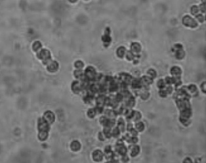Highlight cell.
<instances>
[{
	"label": "cell",
	"instance_id": "cell-16",
	"mask_svg": "<svg viewBox=\"0 0 206 163\" xmlns=\"http://www.w3.org/2000/svg\"><path fill=\"white\" fill-rule=\"evenodd\" d=\"M80 148H81V145L78 141H73L72 142V144H71V149H72V150L73 151H79L80 150Z\"/></svg>",
	"mask_w": 206,
	"mask_h": 163
},
{
	"label": "cell",
	"instance_id": "cell-11",
	"mask_svg": "<svg viewBox=\"0 0 206 163\" xmlns=\"http://www.w3.org/2000/svg\"><path fill=\"white\" fill-rule=\"evenodd\" d=\"M182 70L180 67L178 66H174L171 69L170 74L173 77H177V76H181L182 75Z\"/></svg>",
	"mask_w": 206,
	"mask_h": 163
},
{
	"label": "cell",
	"instance_id": "cell-31",
	"mask_svg": "<svg viewBox=\"0 0 206 163\" xmlns=\"http://www.w3.org/2000/svg\"><path fill=\"white\" fill-rule=\"evenodd\" d=\"M199 10H200L202 13H205V2L204 3H202L199 6Z\"/></svg>",
	"mask_w": 206,
	"mask_h": 163
},
{
	"label": "cell",
	"instance_id": "cell-26",
	"mask_svg": "<svg viewBox=\"0 0 206 163\" xmlns=\"http://www.w3.org/2000/svg\"><path fill=\"white\" fill-rule=\"evenodd\" d=\"M96 111H95L94 108L89 109L88 112V117H89V118H94L95 117V115H96Z\"/></svg>",
	"mask_w": 206,
	"mask_h": 163
},
{
	"label": "cell",
	"instance_id": "cell-34",
	"mask_svg": "<svg viewBox=\"0 0 206 163\" xmlns=\"http://www.w3.org/2000/svg\"><path fill=\"white\" fill-rule=\"evenodd\" d=\"M86 1H87V0H86Z\"/></svg>",
	"mask_w": 206,
	"mask_h": 163
},
{
	"label": "cell",
	"instance_id": "cell-27",
	"mask_svg": "<svg viewBox=\"0 0 206 163\" xmlns=\"http://www.w3.org/2000/svg\"><path fill=\"white\" fill-rule=\"evenodd\" d=\"M191 13L193 14V15H197V14L199 13V7L197 6H192L191 9Z\"/></svg>",
	"mask_w": 206,
	"mask_h": 163
},
{
	"label": "cell",
	"instance_id": "cell-33",
	"mask_svg": "<svg viewBox=\"0 0 206 163\" xmlns=\"http://www.w3.org/2000/svg\"><path fill=\"white\" fill-rule=\"evenodd\" d=\"M68 1H70V2H71V3H76V2H77V1H78V0H68Z\"/></svg>",
	"mask_w": 206,
	"mask_h": 163
},
{
	"label": "cell",
	"instance_id": "cell-9",
	"mask_svg": "<svg viewBox=\"0 0 206 163\" xmlns=\"http://www.w3.org/2000/svg\"><path fill=\"white\" fill-rule=\"evenodd\" d=\"M140 79L143 87L150 86V85H152L153 83L154 79L149 77L148 75H144L143 76V77H142Z\"/></svg>",
	"mask_w": 206,
	"mask_h": 163
},
{
	"label": "cell",
	"instance_id": "cell-7",
	"mask_svg": "<svg viewBox=\"0 0 206 163\" xmlns=\"http://www.w3.org/2000/svg\"><path fill=\"white\" fill-rule=\"evenodd\" d=\"M187 89L192 97H197L199 95L198 87L195 84H190L189 85L186 86Z\"/></svg>",
	"mask_w": 206,
	"mask_h": 163
},
{
	"label": "cell",
	"instance_id": "cell-1",
	"mask_svg": "<svg viewBox=\"0 0 206 163\" xmlns=\"http://www.w3.org/2000/svg\"><path fill=\"white\" fill-rule=\"evenodd\" d=\"M173 52L174 57L178 60H182L185 56V52L183 47L181 44H176L173 46Z\"/></svg>",
	"mask_w": 206,
	"mask_h": 163
},
{
	"label": "cell",
	"instance_id": "cell-24",
	"mask_svg": "<svg viewBox=\"0 0 206 163\" xmlns=\"http://www.w3.org/2000/svg\"><path fill=\"white\" fill-rule=\"evenodd\" d=\"M41 47H42V45H41V43L39 42V41H36V42L34 43L32 46V49H34V51L37 52L38 51H39L41 49Z\"/></svg>",
	"mask_w": 206,
	"mask_h": 163
},
{
	"label": "cell",
	"instance_id": "cell-8",
	"mask_svg": "<svg viewBox=\"0 0 206 163\" xmlns=\"http://www.w3.org/2000/svg\"><path fill=\"white\" fill-rule=\"evenodd\" d=\"M142 50V47L138 42H135L132 43L130 46V51L134 54L135 55L139 54Z\"/></svg>",
	"mask_w": 206,
	"mask_h": 163
},
{
	"label": "cell",
	"instance_id": "cell-28",
	"mask_svg": "<svg viewBox=\"0 0 206 163\" xmlns=\"http://www.w3.org/2000/svg\"><path fill=\"white\" fill-rule=\"evenodd\" d=\"M120 160L122 161V162H129V160H130V158H129V155H128V154H126V155H124V156H120Z\"/></svg>",
	"mask_w": 206,
	"mask_h": 163
},
{
	"label": "cell",
	"instance_id": "cell-5",
	"mask_svg": "<svg viewBox=\"0 0 206 163\" xmlns=\"http://www.w3.org/2000/svg\"><path fill=\"white\" fill-rule=\"evenodd\" d=\"M130 85L132 86L133 89L135 90H140L143 87V85L142 82L140 78H135V79H133L131 81Z\"/></svg>",
	"mask_w": 206,
	"mask_h": 163
},
{
	"label": "cell",
	"instance_id": "cell-30",
	"mask_svg": "<svg viewBox=\"0 0 206 163\" xmlns=\"http://www.w3.org/2000/svg\"><path fill=\"white\" fill-rule=\"evenodd\" d=\"M200 88L202 92V93H204V94H205V81H204L202 83V84L200 85Z\"/></svg>",
	"mask_w": 206,
	"mask_h": 163
},
{
	"label": "cell",
	"instance_id": "cell-2",
	"mask_svg": "<svg viewBox=\"0 0 206 163\" xmlns=\"http://www.w3.org/2000/svg\"><path fill=\"white\" fill-rule=\"evenodd\" d=\"M97 74L95 69L93 67H88L84 72V79L88 80H94L96 79Z\"/></svg>",
	"mask_w": 206,
	"mask_h": 163
},
{
	"label": "cell",
	"instance_id": "cell-29",
	"mask_svg": "<svg viewBox=\"0 0 206 163\" xmlns=\"http://www.w3.org/2000/svg\"><path fill=\"white\" fill-rule=\"evenodd\" d=\"M195 18H196V19L197 20L199 21V22H203L204 21V20H205V18H204V16L202 15H199V14H197V15H195Z\"/></svg>",
	"mask_w": 206,
	"mask_h": 163
},
{
	"label": "cell",
	"instance_id": "cell-4",
	"mask_svg": "<svg viewBox=\"0 0 206 163\" xmlns=\"http://www.w3.org/2000/svg\"><path fill=\"white\" fill-rule=\"evenodd\" d=\"M128 154H129L130 156L132 157H135L137 156L140 152V147L138 144L136 145H132L130 144L128 147Z\"/></svg>",
	"mask_w": 206,
	"mask_h": 163
},
{
	"label": "cell",
	"instance_id": "cell-12",
	"mask_svg": "<svg viewBox=\"0 0 206 163\" xmlns=\"http://www.w3.org/2000/svg\"><path fill=\"white\" fill-rule=\"evenodd\" d=\"M83 88L81 87V84L78 81H74L73 84H72V90L75 93H79L82 90Z\"/></svg>",
	"mask_w": 206,
	"mask_h": 163
},
{
	"label": "cell",
	"instance_id": "cell-22",
	"mask_svg": "<svg viewBox=\"0 0 206 163\" xmlns=\"http://www.w3.org/2000/svg\"><path fill=\"white\" fill-rule=\"evenodd\" d=\"M158 93H159V95H160V96L163 98H167V97L168 96V94L165 88H163V89H159Z\"/></svg>",
	"mask_w": 206,
	"mask_h": 163
},
{
	"label": "cell",
	"instance_id": "cell-21",
	"mask_svg": "<svg viewBox=\"0 0 206 163\" xmlns=\"http://www.w3.org/2000/svg\"><path fill=\"white\" fill-rule=\"evenodd\" d=\"M157 87L159 89H163V88H164L167 86V85L165 84V81H164V79H160L159 80L157 81Z\"/></svg>",
	"mask_w": 206,
	"mask_h": 163
},
{
	"label": "cell",
	"instance_id": "cell-3",
	"mask_svg": "<svg viewBox=\"0 0 206 163\" xmlns=\"http://www.w3.org/2000/svg\"><path fill=\"white\" fill-rule=\"evenodd\" d=\"M183 24L185 26L191 27V28H195L198 26V23L194 19L191 18L189 16H185L183 18Z\"/></svg>",
	"mask_w": 206,
	"mask_h": 163
},
{
	"label": "cell",
	"instance_id": "cell-14",
	"mask_svg": "<svg viewBox=\"0 0 206 163\" xmlns=\"http://www.w3.org/2000/svg\"><path fill=\"white\" fill-rule=\"evenodd\" d=\"M104 157V154L101 151L96 150L93 152V157L94 159V161H100L103 159V157Z\"/></svg>",
	"mask_w": 206,
	"mask_h": 163
},
{
	"label": "cell",
	"instance_id": "cell-13",
	"mask_svg": "<svg viewBox=\"0 0 206 163\" xmlns=\"http://www.w3.org/2000/svg\"><path fill=\"white\" fill-rule=\"evenodd\" d=\"M134 128H135L138 133H142L145 130V123L143 121H138L137 122L135 123Z\"/></svg>",
	"mask_w": 206,
	"mask_h": 163
},
{
	"label": "cell",
	"instance_id": "cell-19",
	"mask_svg": "<svg viewBox=\"0 0 206 163\" xmlns=\"http://www.w3.org/2000/svg\"><path fill=\"white\" fill-rule=\"evenodd\" d=\"M147 75H148L153 79H155L157 76V73L154 69H150L147 72Z\"/></svg>",
	"mask_w": 206,
	"mask_h": 163
},
{
	"label": "cell",
	"instance_id": "cell-32",
	"mask_svg": "<svg viewBox=\"0 0 206 163\" xmlns=\"http://www.w3.org/2000/svg\"><path fill=\"white\" fill-rule=\"evenodd\" d=\"M193 162V160H192V159L191 158V157H186V158L184 159V160H183V162H190V163H191V162Z\"/></svg>",
	"mask_w": 206,
	"mask_h": 163
},
{
	"label": "cell",
	"instance_id": "cell-25",
	"mask_svg": "<svg viewBox=\"0 0 206 163\" xmlns=\"http://www.w3.org/2000/svg\"><path fill=\"white\" fill-rule=\"evenodd\" d=\"M75 66L78 70H81L84 67V64L83 62L78 60V61H77L75 63Z\"/></svg>",
	"mask_w": 206,
	"mask_h": 163
},
{
	"label": "cell",
	"instance_id": "cell-10",
	"mask_svg": "<svg viewBox=\"0 0 206 163\" xmlns=\"http://www.w3.org/2000/svg\"><path fill=\"white\" fill-rule=\"evenodd\" d=\"M142 118V113L140 112H138V111L133 110L132 115L131 118L132 122L135 123L138 121H140Z\"/></svg>",
	"mask_w": 206,
	"mask_h": 163
},
{
	"label": "cell",
	"instance_id": "cell-20",
	"mask_svg": "<svg viewBox=\"0 0 206 163\" xmlns=\"http://www.w3.org/2000/svg\"><path fill=\"white\" fill-rule=\"evenodd\" d=\"M125 57L128 60H134L135 58V54L131 51H127L126 52Z\"/></svg>",
	"mask_w": 206,
	"mask_h": 163
},
{
	"label": "cell",
	"instance_id": "cell-15",
	"mask_svg": "<svg viewBox=\"0 0 206 163\" xmlns=\"http://www.w3.org/2000/svg\"><path fill=\"white\" fill-rule=\"evenodd\" d=\"M117 55L119 58L122 59L125 57V53H126V49L124 47L121 46L120 47H119L117 50Z\"/></svg>",
	"mask_w": 206,
	"mask_h": 163
},
{
	"label": "cell",
	"instance_id": "cell-6",
	"mask_svg": "<svg viewBox=\"0 0 206 163\" xmlns=\"http://www.w3.org/2000/svg\"><path fill=\"white\" fill-rule=\"evenodd\" d=\"M110 30L109 27H107L105 30V32L104 36L102 37V41L104 42V46L105 47H108L110 44L111 42V37L110 36Z\"/></svg>",
	"mask_w": 206,
	"mask_h": 163
},
{
	"label": "cell",
	"instance_id": "cell-23",
	"mask_svg": "<svg viewBox=\"0 0 206 163\" xmlns=\"http://www.w3.org/2000/svg\"><path fill=\"white\" fill-rule=\"evenodd\" d=\"M165 84L167 85H173V77H169L168 76L164 79Z\"/></svg>",
	"mask_w": 206,
	"mask_h": 163
},
{
	"label": "cell",
	"instance_id": "cell-18",
	"mask_svg": "<svg viewBox=\"0 0 206 163\" xmlns=\"http://www.w3.org/2000/svg\"><path fill=\"white\" fill-rule=\"evenodd\" d=\"M58 68V64L57 62L52 61L51 63L48 64V69L49 70L53 72V71L57 70V69Z\"/></svg>",
	"mask_w": 206,
	"mask_h": 163
},
{
	"label": "cell",
	"instance_id": "cell-17",
	"mask_svg": "<svg viewBox=\"0 0 206 163\" xmlns=\"http://www.w3.org/2000/svg\"><path fill=\"white\" fill-rule=\"evenodd\" d=\"M120 133H121L120 130H119V128L117 127V126H115V127H114L113 130H112V131H111L112 136H113L115 138H119V136H120Z\"/></svg>",
	"mask_w": 206,
	"mask_h": 163
}]
</instances>
